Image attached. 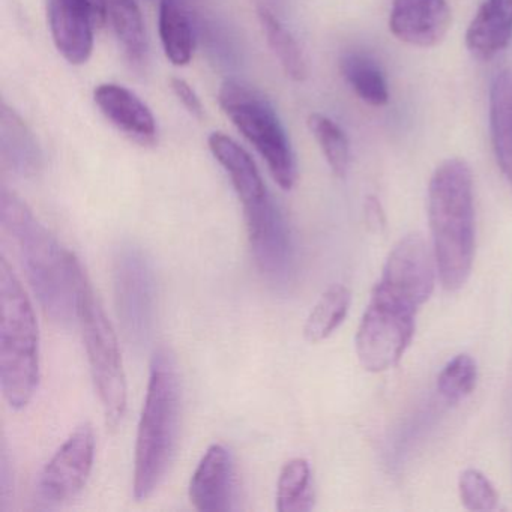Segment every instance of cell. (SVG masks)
Wrapping results in <instances>:
<instances>
[{
    "label": "cell",
    "mask_w": 512,
    "mask_h": 512,
    "mask_svg": "<svg viewBox=\"0 0 512 512\" xmlns=\"http://www.w3.org/2000/svg\"><path fill=\"white\" fill-rule=\"evenodd\" d=\"M248 239L260 274L275 286L290 280L293 245L289 227L271 196L244 208Z\"/></svg>",
    "instance_id": "obj_10"
},
{
    "label": "cell",
    "mask_w": 512,
    "mask_h": 512,
    "mask_svg": "<svg viewBox=\"0 0 512 512\" xmlns=\"http://www.w3.org/2000/svg\"><path fill=\"white\" fill-rule=\"evenodd\" d=\"M416 310L374 289L356 334V355L365 370L395 367L415 335Z\"/></svg>",
    "instance_id": "obj_7"
},
{
    "label": "cell",
    "mask_w": 512,
    "mask_h": 512,
    "mask_svg": "<svg viewBox=\"0 0 512 512\" xmlns=\"http://www.w3.org/2000/svg\"><path fill=\"white\" fill-rule=\"evenodd\" d=\"M341 76L359 100L371 107L389 103L388 82L374 59L364 53H347L340 61Z\"/></svg>",
    "instance_id": "obj_20"
},
{
    "label": "cell",
    "mask_w": 512,
    "mask_h": 512,
    "mask_svg": "<svg viewBox=\"0 0 512 512\" xmlns=\"http://www.w3.org/2000/svg\"><path fill=\"white\" fill-rule=\"evenodd\" d=\"M314 490L310 464L293 458L284 464L277 485L278 512H307L313 508Z\"/></svg>",
    "instance_id": "obj_25"
},
{
    "label": "cell",
    "mask_w": 512,
    "mask_h": 512,
    "mask_svg": "<svg viewBox=\"0 0 512 512\" xmlns=\"http://www.w3.org/2000/svg\"><path fill=\"white\" fill-rule=\"evenodd\" d=\"M79 323L107 427L116 428L127 412V379L118 338L88 278L80 295Z\"/></svg>",
    "instance_id": "obj_6"
},
{
    "label": "cell",
    "mask_w": 512,
    "mask_h": 512,
    "mask_svg": "<svg viewBox=\"0 0 512 512\" xmlns=\"http://www.w3.org/2000/svg\"><path fill=\"white\" fill-rule=\"evenodd\" d=\"M436 275L433 248L421 233H410L392 248L374 289L418 311L430 299Z\"/></svg>",
    "instance_id": "obj_9"
},
{
    "label": "cell",
    "mask_w": 512,
    "mask_h": 512,
    "mask_svg": "<svg viewBox=\"0 0 512 512\" xmlns=\"http://www.w3.org/2000/svg\"><path fill=\"white\" fill-rule=\"evenodd\" d=\"M352 293L343 284L329 287L311 310L304 326V337L310 343H320L331 337L349 313Z\"/></svg>",
    "instance_id": "obj_24"
},
{
    "label": "cell",
    "mask_w": 512,
    "mask_h": 512,
    "mask_svg": "<svg viewBox=\"0 0 512 512\" xmlns=\"http://www.w3.org/2000/svg\"><path fill=\"white\" fill-rule=\"evenodd\" d=\"M208 143L215 160L229 173L244 208L269 196L256 163L239 143L223 133L211 134Z\"/></svg>",
    "instance_id": "obj_17"
},
{
    "label": "cell",
    "mask_w": 512,
    "mask_h": 512,
    "mask_svg": "<svg viewBox=\"0 0 512 512\" xmlns=\"http://www.w3.org/2000/svg\"><path fill=\"white\" fill-rule=\"evenodd\" d=\"M257 14H259L260 26L265 32L266 41L275 58L280 62L284 73L295 82H304L310 74V68H308L304 50L301 49L296 38L268 8L260 7Z\"/></svg>",
    "instance_id": "obj_21"
},
{
    "label": "cell",
    "mask_w": 512,
    "mask_h": 512,
    "mask_svg": "<svg viewBox=\"0 0 512 512\" xmlns=\"http://www.w3.org/2000/svg\"><path fill=\"white\" fill-rule=\"evenodd\" d=\"M160 38L167 59L176 67L190 64L194 53V34L182 0H160Z\"/></svg>",
    "instance_id": "obj_19"
},
{
    "label": "cell",
    "mask_w": 512,
    "mask_h": 512,
    "mask_svg": "<svg viewBox=\"0 0 512 512\" xmlns=\"http://www.w3.org/2000/svg\"><path fill=\"white\" fill-rule=\"evenodd\" d=\"M94 458V430L91 425L82 424L44 467L38 482L41 497L53 503L74 499L91 476Z\"/></svg>",
    "instance_id": "obj_12"
},
{
    "label": "cell",
    "mask_w": 512,
    "mask_h": 512,
    "mask_svg": "<svg viewBox=\"0 0 512 512\" xmlns=\"http://www.w3.org/2000/svg\"><path fill=\"white\" fill-rule=\"evenodd\" d=\"M221 109L265 160L272 178L284 191L298 179L295 152L271 101L251 86L227 80L218 94Z\"/></svg>",
    "instance_id": "obj_5"
},
{
    "label": "cell",
    "mask_w": 512,
    "mask_h": 512,
    "mask_svg": "<svg viewBox=\"0 0 512 512\" xmlns=\"http://www.w3.org/2000/svg\"><path fill=\"white\" fill-rule=\"evenodd\" d=\"M461 502L470 511H493L499 503V494L490 479L476 469L464 470L458 479Z\"/></svg>",
    "instance_id": "obj_28"
},
{
    "label": "cell",
    "mask_w": 512,
    "mask_h": 512,
    "mask_svg": "<svg viewBox=\"0 0 512 512\" xmlns=\"http://www.w3.org/2000/svg\"><path fill=\"white\" fill-rule=\"evenodd\" d=\"M2 155L14 172L35 175L40 169V152L16 113L2 110Z\"/></svg>",
    "instance_id": "obj_23"
},
{
    "label": "cell",
    "mask_w": 512,
    "mask_h": 512,
    "mask_svg": "<svg viewBox=\"0 0 512 512\" xmlns=\"http://www.w3.org/2000/svg\"><path fill=\"white\" fill-rule=\"evenodd\" d=\"M116 311L131 346L142 349L154 328L155 287L151 265L140 248L122 245L113 260Z\"/></svg>",
    "instance_id": "obj_8"
},
{
    "label": "cell",
    "mask_w": 512,
    "mask_h": 512,
    "mask_svg": "<svg viewBox=\"0 0 512 512\" xmlns=\"http://www.w3.org/2000/svg\"><path fill=\"white\" fill-rule=\"evenodd\" d=\"M101 113L122 133L142 145H152L157 137V121L149 107L130 89L104 83L94 92Z\"/></svg>",
    "instance_id": "obj_15"
},
{
    "label": "cell",
    "mask_w": 512,
    "mask_h": 512,
    "mask_svg": "<svg viewBox=\"0 0 512 512\" xmlns=\"http://www.w3.org/2000/svg\"><path fill=\"white\" fill-rule=\"evenodd\" d=\"M181 427V383L178 364L167 347L152 356L148 392L137 431L134 497L146 500L166 478Z\"/></svg>",
    "instance_id": "obj_3"
},
{
    "label": "cell",
    "mask_w": 512,
    "mask_h": 512,
    "mask_svg": "<svg viewBox=\"0 0 512 512\" xmlns=\"http://www.w3.org/2000/svg\"><path fill=\"white\" fill-rule=\"evenodd\" d=\"M428 221L440 283L455 292L469 280L475 259L473 173L461 158H448L434 170Z\"/></svg>",
    "instance_id": "obj_2"
},
{
    "label": "cell",
    "mask_w": 512,
    "mask_h": 512,
    "mask_svg": "<svg viewBox=\"0 0 512 512\" xmlns=\"http://www.w3.org/2000/svg\"><path fill=\"white\" fill-rule=\"evenodd\" d=\"M40 382V332L13 268L0 259V386L13 409H25Z\"/></svg>",
    "instance_id": "obj_4"
},
{
    "label": "cell",
    "mask_w": 512,
    "mask_h": 512,
    "mask_svg": "<svg viewBox=\"0 0 512 512\" xmlns=\"http://www.w3.org/2000/svg\"><path fill=\"white\" fill-rule=\"evenodd\" d=\"M107 19L128 58L142 62L148 53V37L136 0H107Z\"/></svg>",
    "instance_id": "obj_22"
},
{
    "label": "cell",
    "mask_w": 512,
    "mask_h": 512,
    "mask_svg": "<svg viewBox=\"0 0 512 512\" xmlns=\"http://www.w3.org/2000/svg\"><path fill=\"white\" fill-rule=\"evenodd\" d=\"M236 469L232 452L221 445L209 446L190 481L191 503L197 511L227 512L235 509Z\"/></svg>",
    "instance_id": "obj_14"
},
{
    "label": "cell",
    "mask_w": 512,
    "mask_h": 512,
    "mask_svg": "<svg viewBox=\"0 0 512 512\" xmlns=\"http://www.w3.org/2000/svg\"><path fill=\"white\" fill-rule=\"evenodd\" d=\"M0 221L19 245L23 268L47 317L59 326L79 322L80 295L88 277L77 257L7 188L0 194Z\"/></svg>",
    "instance_id": "obj_1"
},
{
    "label": "cell",
    "mask_w": 512,
    "mask_h": 512,
    "mask_svg": "<svg viewBox=\"0 0 512 512\" xmlns=\"http://www.w3.org/2000/svg\"><path fill=\"white\" fill-rule=\"evenodd\" d=\"M490 133L497 166L512 185V70L500 71L491 83Z\"/></svg>",
    "instance_id": "obj_18"
},
{
    "label": "cell",
    "mask_w": 512,
    "mask_h": 512,
    "mask_svg": "<svg viewBox=\"0 0 512 512\" xmlns=\"http://www.w3.org/2000/svg\"><path fill=\"white\" fill-rule=\"evenodd\" d=\"M50 32L70 64L83 65L94 52L95 29L107 19V0H49Z\"/></svg>",
    "instance_id": "obj_11"
},
{
    "label": "cell",
    "mask_w": 512,
    "mask_h": 512,
    "mask_svg": "<svg viewBox=\"0 0 512 512\" xmlns=\"http://www.w3.org/2000/svg\"><path fill=\"white\" fill-rule=\"evenodd\" d=\"M388 25L400 43L434 49L451 31V7L446 0H394Z\"/></svg>",
    "instance_id": "obj_13"
},
{
    "label": "cell",
    "mask_w": 512,
    "mask_h": 512,
    "mask_svg": "<svg viewBox=\"0 0 512 512\" xmlns=\"http://www.w3.org/2000/svg\"><path fill=\"white\" fill-rule=\"evenodd\" d=\"M512 41V0H484L466 31V47L478 61H491Z\"/></svg>",
    "instance_id": "obj_16"
},
{
    "label": "cell",
    "mask_w": 512,
    "mask_h": 512,
    "mask_svg": "<svg viewBox=\"0 0 512 512\" xmlns=\"http://www.w3.org/2000/svg\"><path fill=\"white\" fill-rule=\"evenodd\" d=\"M478 380V367L469 355H457L443 368L437 391L448 404L460 403L472 394Z\"/></svg>",
    "instance_id": "obj_27"
},
{
    "label": "cell",
    "mask_w": 512,
    "mask_h": 512,
    "mask_svg": "<svg viewBox=\"0 0 512 512\" xmlns=\"http://www.w3.org/2000/svg\"><path fill=\"white\" fill-rule=\"evenodd\" d=\"M172 85L173 92H175L178 100L184 104L185 109L191 113V115L196 116V118H203V104L200 101L199 95L196 94L193 88H191L190 83L185 82L184 79H179V77H175L170 82Z\"/></svg>",
    "instance_id": "obj_29"
},
{
    "label": "cell",
    "mask_w": 512,
    "mask_h": 512,
    "mask_svg": "<svg viewBox=\"0 0 512 512\" xmlns=\"http://www.w3.org/2000/svg\"><path fill=\"white\" fill-rule=\"evenodd\" d=\"M367 220L370 226L374 227L376 230H379L380 227L385 224V217H383L380 203L377 202V199H374V197H370V199L367 200Z\"/></svg>",
    "instance_id": "obj_30"
},
{
    "label": "cell",
    "mask_w": 512,
    "mask_h": 512,
    "mask_svg": "<svg viewBox=\"0 0 512 512\" xmlns=\"http://www.w3.org/2000/svg\"><path fill=\"white\" fill-rule=\"evenodd\" d=\"M307 124L325 155L329 169L338 178H344L349 170L350 146L340 125L335 124L331 118L322 113H311Z\"/></svg>",
    "instance_id": "obj_26"
}]
</instances>
